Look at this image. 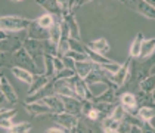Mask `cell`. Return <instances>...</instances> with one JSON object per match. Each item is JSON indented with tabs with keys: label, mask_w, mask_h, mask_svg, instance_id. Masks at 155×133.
I'll list each match as a JSON object with an SVG mask.
<instances>
[{
	"label": "cell",
	"mask_w": 155,
	"mask_h": 133,
	"mask_svg": "<svg viewBox=\"0 0 155 133\" xmlns=\"http://www.w3.org/2000/svg\"><path fill=\"white\" fill-rule=\"evenodd\" d=\"M0 38H2V52H15L19 48L24 46V42L28 38L27 30L18 31L16 36H13L15 33L9 34V31H3L0 30Z\"/></svg>",
	"instance_id": "obj_1"
},
{
	"label": "cell",
	"mask_w": 155,
	"mask_h": 133,
	"mask_svg": "<svg viewBox=\"0 0 155 133\" xmlns=\"http://www.w3.org/2000/svg\"><path fill=\"white\" fill-rule=\"evenodd\" d=\"M31 21L33 19H28V18H24V16L5 15L0 19V30L9 31V33H18V31H22V30H28Z\"/></svg>",
	"instance_id": "obj_2"
},
{
	"label": "cell",
	"mask_w": 155,
	"mask_h": 133,
	"mask_svg": "<svg viewBox=\"0 0 155 133\" xmlns=\"http://www.w3.org/2000/svg\"><path fill=\"white\" fill-rule=\"evenodd\" d=\"M13 61H15V67L25 68V70L31 71L33 74L40 73V70H38V67H37V62L33 59V56L27 52V49H25L24 46L13 52Z\"/></svg>",
	"instance_id": "obj_3"
},
{
	"label": "cell",
	"mask_w": 155,
	"mask_h": 133,
	"mask_svg": "<svg viewBox=\"0 0 155 133\" xmlns=\"http://www.w3.org/2000/svg\"><path fill=\"white\" fill-rule=\"evenodd\" d=\"M50 117L53 118V121L58 124V126H62L65 127L68 132H74L77 124H78V118L80 115H75V114H71V112H58V114H50Z\"/></svg>",
	"instance_id": "obj_4"
},
{
	"label": "cell",
	"mask_w": 155,
	"mask_h": 133,
	"mask_svg": "<svg viewBox=\"0 0 155 133\" xmlns=\"http://www.w3.org/2000/svg\"><path fill=\"white\" fill-rule=\"evenodd\" d=\"M24 48L27 52L33 56V59L37 62V59H43L46 55V43L45 40H37V38H27L24 42Z\"/></svg>",
	"instance_id": "obj_5"
},
{
	"label": "cell",
	"mask_w": 155,
	"mask_h": 133,
	"mask_svg": "<svg viewBox=\"0 0 155 133\" xmlns=\"http://www.w3.org/2000/svg\"><path fill=\"white\" fill-rule=\"evenodd\" d=\"M123 3L127 8H130L131 11L140 13V15L149 18V19H155V9L146 0H124Z\"/></svg>",
	"instance_id": "obj_6"
},
{
	"label": "cell",
	"mask_w": 155,
	"mask_h": 133,
	"mask_svg": "<svg viewBox=\"0 0 155 133\" xmlns=\"http://www.w3.org/2000/svg\"><path fill=\"white\" fill-rule=\"evenodd\" d=\"M71 80H72V83H74V89H75L77 95L80 96V99H83V101L86 99V101H92L93 102L95 95L90 90V85L86 81V78L80 77L78 74H75L74 77H71Z\"/></svg>",
	"instance_id": "obj_7"
},
{
	"label": "cell",
	"mask_w": 155,
	"mask_h": 133,
	"mask_svg": "<svg viewBox=\"0 0 155 133\" xmlns=\"http://www.w3.org/2000/svg\"><path fill=\"white\" fill-rule=\"evenodd\" d=\"M131 59H133V58L129 55V58H127V59H126V62H124V64L120 67V70L117 71V73H109V71H107L108 78H109L112 83H115L118 87L124 85V81H126L127 75H129V70H130Z\"/></svg>",
	"instance_id": "obj_8"
},
{
	"label": "cell",
	"mask_w": 155,
	"mask_h": 133,
	"mask_svg": "<svg viewBox=\"0 0 155 133\" xmlns=\"http://www.w3.org/2000/svg\"><path fill=\"white\" fill-rule=\"evenodd\" d=\"M120 104L124 107L126 112H130V114H137V111L140 108L137 96L133 92H124V93H121L120 95Z\"/></svg>",
	"instance_id": "obj_9"
},
{
	"label": "cell",
	"mask_w": 155,
	"mask_h": 133,
	"mask_svg": "<svg viewBox=\"0 0 155 133\" xmlns=\"http://www.w3.org/2000/svg\"><path fill=\"white\" fill-rule=\"evenodd\" d=\"M0 92H2V95L6 99L8 104H11V105L18 104L19 99H18V95H16V90L13 89V86L9 83V80L5 75H2V78H0Z\"/></svg>",
	"instance_id": "obj_10"
},
{
	"label": "cell",
	"mask_w": 155,
	"mask_h": 133,
	"mask_svg": "<svg viewBox=\"0 0 155 133\" xmlns=\"http://www.w3.org/2000/svg\"><path fill=\"white\" fill-rule=\"evenodd\" d=\"M27 33H28L30 38H37V40H49L50 38V31H49L48 28L41 27V25L37 22V19L31 21Z\"/></svg>",
	"instance_id": "obj_11"
},
{
	"label": "cell",
	"mask_w": 155,
	"mask_h": 133,
	"mask_svg": "<svg viewBox=\"0 0 155 133\" xmlns=\"http://www.w3.org/2000/svg\"><path fill=\"white\" fill-rule=\"evenodd\" d=\"M62 102H64V107L67 112H71L75 115H81L83 112V101L78 99V98H72V96H62L59 95Z\"/></svg>",
	"instance_id": "obj_12"
},
{
	"label": "cell",
	"mask_w": 155,
	"mask_h": 133,
	"mask_svg": "<svg viewBox=\"0 0 155 133\" xmlns=\"http://www.w3.org/2000/svg\"><path fill=\"white\" fill-rule=\"evenodd\" d=\"M117 87H118L117 85L108 86V89L105 92H102L99 96H95L93 102H95V104H117V102H120L118 96H117V93H115Z\"/></svg>",
	"instance_id": "obj_13"
},
{
	"label": "cell",
	"mask_w": 155,
	"mask_h": 133,
	"mask_svg": "<svg viewBox=\"0 0 155 133\" xmlns=\"http://www.w3.org/2000/svg\"><path fill=\"white\" fill-rule=\"evenodd\" d=\"M24 108L31 114V115H45V114H53L52 109L49 108L46 104H43L41 101H37V102H25Z\"/></svg>",
	"instance_id": "obj_14"
},
{
	"label": "cell",
	"mask_w": 155,
	"mask_h": 133,
	"mask_svg": "<svg viewBox=\"0 0 155 133\" xmlns=\"http://www.w3.org/2000/svg\"><path fill=\"white\" fill-rule=\"evenodd\" d=\"M37 5H40L48 13H52L56 19H64V15L61 11L58 0H36Z\"/></svg>",
	"instance_id": "obj_15"
},
{
	"label": "cell",
	"mask_w": 155,
	"mask_h": 133,
	"mask_svg": "<svg viewBox=\"0 0 155 133\" xmlns=\"http://www.w3.org/2000/svg\"><path fill=\"white\" fill-rule=\"evenodd\" d=\"M52 80H55V78H50L49 75H46L45 73H38V74H34V80H33V83L30 85V89H28V92H27V95L30 96V95H33V93H36L37 90H40V89H43L45 86L50 83Z\"/></svg>",
	"instance_id": "obj_16"
},
{
	"label": "cell",
	"mask_w": 155,
	"mask_h": 133,
	"mask_svg": "<svg viewBox=\"0 0 155 133\" xmlns=\"http://www.w3.org/2000/svg\"><path fill=\"white\" fill-rule=\"evenodd\" d=\"M43 104H46L49 108L52 109V112L53 114H58V112H64L65 111V107H64V102H62V99H61L59 95H50V96H46L43 98V99H40Z\"/></svg>",
	"instance_id": "obj_17"
},
{
	"label": "cell",
	"mask_w": 155,
	"mask_h": 133,
	"mask_svg": "<svg viewBox=\"0 0 155 133\" xmlns=\"http://www.w3.org/2000/svg\"><path fill=\"white\" fill-rule=\"evenodd\" d=\"M96 65L92 59H86V61H75V65H74V68H75V73L78 74L80 77H83L86 78L89 74L92 73L93 70L96 68Z\"/></svg>",
	"instance_id": "obj_18"
},
{
	"label": "cell",
	"mask_w": 155,
	"mask_h": 133,
	"mask_svg": "<svg viewBox=\"0 0 155 133\" xmlns=\"http://www.w3.org/2000/svg\"><path fill=\"white\" fill-rule=\"evenodd\" d=\"M65 24L68 27V31H70V38H74V40H78L81 42V36H80V27L77 24V19L74 16V13H68L65 18H64Z\"/></svg>",
	"instance_id": "obj_19"
},
{
	"label": "cell",
	"mask_w": 155,
	"mask_h": 133,
	"mask_svg": "<svg viewBox=\"0 0 155 133\" xmlns=\"http://www.w3.org/2000/svg\"><path fill=\"white\" fill-rule=\"evenodd\" d=\"M92 50H95L96 53H101V55H105L108 50H109V43L105 37H101V38H96V40H92L89 43H86Z\"/></svg>",
	"instance_id": "obj_20"
},
{
	"label": "cell",
	"mask_w": 155,
	"mask_h": 133,
	"mask_svg": "<svg viewBox=\"0 0 155 133\" xmlns=\"http://www.w3.org/2000/svg\"><path fill=\"white\" fill-rule=\"evenodd\" d=\"M120 124H121V121L114 118V117H111V115H107L102 120V123H101L102 132H105V133H118Z\"/></svg>",
	"instance_id": "obj_21"
},
{
	"label": "cell",
	"mask_w": 155,
	"mask_h": 133,
	"mask_svg": "<svg viewBox=\"0 0 155 133\" xmlns=\"http://www.w3.org/2000/svg\"><path fill=\"white\" fill-rule=\"evenodd\" d=\"M11 71H12V74L18 78V80L24 81V83H27V85H31V83H33V80H34V74L31 73V71H28V70H25V68H21V67H13Z\"/></svg>",
	"instance_id": "obj_22"
},
{
	"label": "cell",
	"mask_w": 155,
	"mask_h": 133,
	"mask_svg": "<svg viewBox=\"0 0 155 133\" xmlns=\"http://www.w3.org/2000/svg\"><path fill=\"white\" fill-rule=\"evenodd\" d=\"M143 40H145L143 34H142V33H137V36L134 37V40L131 42L130 52H129V55H130L131 58H136V59H139V58H140V52H142Z\"/></svg>",
	"instance_id": "obj_23"
},
{
	"label": "cell",
	"mask_w": 155,
	"mask_h": 133,
	"mask_svg": "<svg viewBox=\"0 0 155 133\" xmlns=\"http://www.w3.org/2000/svg\"><path fill=\"white\" fill-rule=\"evenodd\" d=\"M155 52V37L154 38H145L142 45V52H140V58L146 59L149 58L152 53Z\"/></svg>",
	"instance_id": "obj_24"
},
{
	"label": "cell",
	"mask_w": 155,
	"mask_h": 133,
	"mask_svg": "<svg viewBox=\"0 0 155 133\" xmlns=\"http://www.w3.org/2000/svg\"><path fill=\"white\" fill-rule=\"evenodd\" d=\"M43 62H45V74L49 75L50 78H55L56 70H55V64H53V55L46 53L43 58Z\"/></svg>",
	"instance_id": "obj_25"
},
{
	"label": "cell",
	"mask_w": 155,
	"mask_h": 133,
	"mask_svg": "<svg viewBox=\"0 0 155 133\" xmlns=\"http://www.w3.org/2000/svg\"><path fill=\"white\" fill-rule=\"evenodd\" d=\"M137 115L143 118L145 121H149L152 117H155V105L149 107V105H142L139 111H137Z\"/></svg>",
	"instance_id": "obj_26"
},
{
	"label": "cell",
	"mask_w": 155,
	"mask_h": 133,
	"mask_svg": "<svg viewBox=\"0 0 155 133\" xmlns=\"http://www.w3.org/2000/svg\"><path fill=\"white\" fill-rule=\"evenodd\" d=\"M37 22L41 25V27H45V28L50 30V28H52V25L56 22V18H55L52 13H45V15H41V16H38V18H37Z\"/></svg>",
	"instance_id": "obj_27"
},
{
	"label": "cell",
	"mask_w": 155,
	"mask_h": 133,
	"mask_svg": "<svg viewBox=\"0 0 155 133\" xmlns=\"http://www.w3.org/2000/svg\"><path fill=\"white\" fill-rule=\"evenodd\" d=\"M140 89L146 93H152L155 89V74H149L142 83H140Z\"/></svg>",
	"instance_id": "obj_28"
},
{
	"label": "cell",
	"mask_w": 155,
	"mask_h": 133,
	"mask_svg": "<svg viewBox=\"0 0 155 133\" xmlns=\"http://www.w3.org/2000/svg\"><path fill=\"white\" fill-rule=\"evenodd\" d=\"M0 64L3 68H9L12 70L15 67V61H13V52H2V59Z\"/></svg>",
	"instance_id": "obj_29"
},
{
	"label": "cell",
	"mask_w": 155,
	"mask_h": 133,
	"mask_svg": "<svg viewBox=\"0 0 155 133\" xmlns=\"http://www.w3.org/2000/svg\"><path fill=\"white\" fill-rule=\"evenodd\" d=\"M31 130V123H25V121H22V123H18V124H13L12 129L9 130L11 133H27Z\"/></svg>",
	"instance_id": "obj_30"
},
{
	"label": "cell",
	"mask_w": 155,
	"mask_h": 133,
	"mask_svg": "<svg viewBox=\"0 0 155 133\" xmlns=\"http://www.w3.org/2000/svg\"><path fill=\"white\" fill-rule=\"evenodd\" d=\"M75 70L74 68H70V67H65L64 70H61L55 74V80H61V78H71L75 75Z\"/></svg>",
	"instance_id": "obj_31"
},
{
	"label": "cell",
	"mask_w": 155,
	"mask_h": 133,
	"mask_svg": "<svg viewBox=\"0 0 155 133\" xmlns=\"http://www.w3.org/2000/svg\"><path fill=\"white\" fill-rule=\"evenodd\" d=\"M67 58H71L74 61H86V59H90L89 56H87V53H83V52H77V50H72L70 49L68 52H67V55H65Z\"/></svg>",
	"instance_id": "obj_32"
},
{
	"label": "cell",
	"mask_w": 155,
	"mask_h": 133,
	"mask_svg": "<svg viewBox=\"0 0 155 133\" xmlns=\"http://www.w3.org/2000/svg\"><path fill=\"white\" fill-rule=\"evenodd\" d=\"M58 5H59L61 11H62V15H64V18L68 15V13H72V3L71 0H58Z\"/></svg>",
	"instance_id": "obj_33"
},
{
	"label": "cell",
	"mask_w": 155,
	"mask_h": 133,
	"mask_svg": "<svg viewBox=\"0 0 155 133\" xmlns=\"http://www.w3.org/2000/svg\"><path fill=\"white\" fill-rule=\"evenodd\" d=\"M2 118H13L16 115V108H2V112H0Z\"/></svg>",
	"instance_id": "obj_34"
},
{
	"label": "cell",
	"mask_w": 155,
	"mask_h": 133,
	"mask_svg": "<svg viewBox=\"0 0 155 133\" xmlns=\"http://www.w3.org/2000/svg\"><path fill=\"white\" fill-rule=\"evenodd\" d=\"M13 124L15 123L12 121V118H2V121H0V127H2L3 132H9Z\"/></svg>",
	"instance_id": "obj_35"
},
{
	"label": "cell",
	"mask_w": 155,
	"mask_h": 133,
	"mask_svg": "<svg viewBox=\"0 0 155 133\" xmlns=\"http://www.w3.org/2000/svg\"><path fill=\"white\" fill-rule=\"evenodd\" d=\"M53 64H55V70H56V73L65 68V64H64L62 58H59V56H53Z\"/></svg>",
	"instance_id": "obj_36"
},
{
	"label": "cell",
	"mask_w": 155,
	"mask_h": 133,
	"mask_svg": "<svg viewBox=\"0 0 155 133\" xmlns=\"http://www.w3.org/2000/svg\"><path fill=\"white\" fill-rule=\"evenodd\" d=\"M46 132L48 133H67L68 130H67L65 127H62V126H58V127H50Z\"/></svg>",
	"instance_id": "obj_37"
},
{
	"label": "cell",
	"mask_w": 155,
	"mask_h": 133,
	"mask_svg": "<svg viewBox=\"0 0 155 133\" xmlns=\"http://www.w3.org/2000/svg\"><path fill=\"white\" fill-rule=\"evenodd\" d=\"M89 2H92V0H77L75 3H74V6H72V11L71 12L74 13V11H77L80 6H83V5H86V3H89Z\"/></svg>",
	"instance_id": "obj_38"
},
{
	"label": "cell",
	"mask_w": 155,
	"mask_h": 133,
	"mask_svg": "<svg viewBox=\"0 0 155 133\" xmlns=\"http://www.w3.org/2000/svg\"><path fill=\"white\" fill-rule=\"evenodd\" d=\"M146 2H148V3H149V5H151V6L155 9V0H146Z\"/></svg>",
	"instance_id": "obj_39"
},
{
	"label": "cell",
	"mask_w": 155,
	"mask_h": 133,
	"mask_svg": "<svg viewBox=\"0 0 155 133\" xmlns=\"http://www.w3.org/2000/svg\"><path fill=\"white\" fill-rule=\"evenodd\" d=\"M152 98H154V102H155V89H154V92H152Z\"/></svg>",
	"instance_id": "obj_40"
},
{
	"label": "cell",
	"mask_w": 155,
	"mask_h": 133,
	"mask_svg": "<svg viewBox=\"0 0 155 133\" xmlns=\"http://www.w3.org/2000/svg\"><path fill=\"white\" fill-rule=\"evenodd\" d=\"M11 2H22V0H11Z\"/></svg>",
	"instance_id": "obj_41"
},
{
	"label": "cell",
	"mask_w": 155,
	"mask_h": 133,
	"mask_svg": "<svg viewBox=\"0 0 155 133\" xmlns=\"http://www.w3.org/2000/svg\"><path fill=\"white\" fill-rule=\"evenodd\" d=\"M120 2H121V3H123V2H124V0H120Z\"/></svg>",
	"instance_id": "obj_42"
},
{
	"label": "cell",
	"mask_w": 155,
	"mask_h": 133,
	"mask_svg": "<svg viewBox=\"0 0 155 133\" xmlns=\"http://www.w3.org/2000/svg\"><path fill=\"white\" fill-rule=\"evenodd\" d=\"M75 2H77V0H75Z\"/></svg>",
	"instance_id": "obj_43"
}]
</instances>
